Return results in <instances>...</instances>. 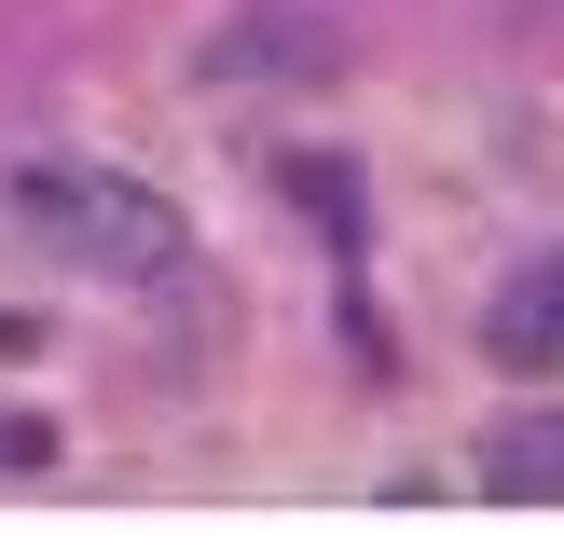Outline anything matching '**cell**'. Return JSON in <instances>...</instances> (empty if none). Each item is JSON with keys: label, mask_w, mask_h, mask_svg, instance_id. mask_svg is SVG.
I'll return each mask as SVG.
<instances>
[{"label": "cell", "mask_w": 564, "mask_h": 550, "mask_svg": "<svg viewBox=\"0 0 564 550\" xmlns=\"http://www.w3.org/2000/svg\"><path fill=\"white\" fill-rule=\"evenodd\" d=\"M0 207H14L28 248H55V262H83V275H124V289H152V275L193 262L180 207H165L152 179H124V165H97V152H28Z\"/></svg>", "instance_id": "cell-1"}, {"label": "cell", "mask_w": 564, "mask_h": 550, "mask_svg": "<svg viewBox=\"0 0 564 550\" xmlns=\"http://www.w3.org/2000/svg\"><path fill=\"white\" fill-rule=\"evenodd\" d=\"M358 55V28H345V0H248L235 28L207 42V97H290V82H330Z\"/></svg>", "instance_id": "cell-2"}, {"label": "cell", "mask_w": 564, "mask_h": 550, "mask_svg": "<svg viewBox=\"0 0 564 550\" xmlns=\"http://www.w3.org/2000/svg\"><path fill=\"white\" fill-rule=\"evenodd\" d=\"M482 358H510V372H564V262H538V275H510V289H496Z\"/></svg>", "instance_id": "cell-3"}, {"label": "cell", "mask_w": 564, "mask_h": 550, "mask_svg": "<svg viewBox=\"0 0 564 550\" xmlns=\"http://www.w3.org/2000/svg\"><path fill=\"white\" fill-rule=\"evenodd\" d=\"M482 495H510V509H564V413H510V427L482 440Z\"/></svg>", "instance_id": "cell-4"}, {"label": "cell", "mask_w": 564, "mask_h": 550, "mask_svg": "<svg viewBox=\"0 0 564 550\" xmlns=\"http://www.w3.org/2000/svg\"><path fill=\"white\" fill-rule=\"evenodd\" d=\"M523 14H538V28H564V0H523Z\"/></svg>", "instance_id": "cell-5"}]
</instances>
